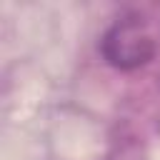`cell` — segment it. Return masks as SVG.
<instances>
[{
    "instance_id": "obj_1",
    "label": "cell",
    "mask_w": 160,
    "mask_h": 160,
    "mask_svg": "<svg viewBox=\"0 0 160 160\" xmlns=\"http://www.w3.org/2000/svg\"><path fill=\"white\" fill-rule=\"evenodd\" d=\"M100 52L108 65L118 70H135L152 60L155 40L138 15H128L108 28L100 40Z\"/></svg>"
}]
</instances>
